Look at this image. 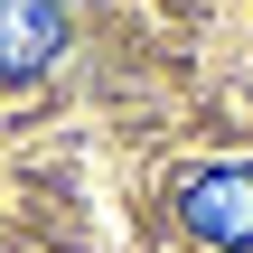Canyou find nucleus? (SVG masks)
Segmentation results:
<instances>
[{"label":"nucleus","instance_id":"obj_1","mask_svg":"<svg viewBox=\"0 0 253 253\" xmlns=\"http://www.w3.org/2000/svg\"><path fill=\"white\" fill-rule=\"evenodd\" d=\"M178 225L216 253H253V160H225V169H197L178 188Z\"/></svg>","mask_w":253,"mask_h":253},{"label":"nucleus","instance_id":"obj_2","mask_svg":"<svg viewBox=\"0 0 253 253\" xmlns=\"http://www.w3.org/2000/svg\"><path fill=\"white\" fill-rule=\"evenodd\" d=\"M56 38H66V9L56 0H0V75L9 84H28L56 56Z\"/></svg>","mask_w":253,"mask_h":253}]
</instances>
